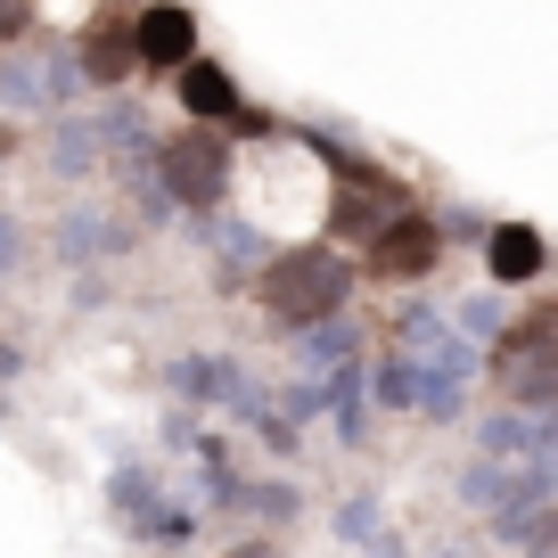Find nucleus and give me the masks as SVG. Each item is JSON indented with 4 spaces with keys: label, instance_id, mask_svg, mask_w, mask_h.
Returning a JSON list of instances; mask_svg holds the SVG:
<instances>
[{
    "label": "nucleus",
    "instance_id": "0eeeda50",
    "mask_svg": "<svg viewBox=\"0 0 558 558\" xmlns=\"http://www.w3.org/2000/svg\"><path fill=\"white\" fill-rule=\"evenodd\" d=\"M83 66L99 74V83H123V74L140 66V58H132V25H90V34H83Z\"/></svg>",
    "mask_w": 558,
    "mask_h": 558
},
{
    "label": "nucleus",
    "instance_id": "f257e3e1",
    "mask_svg": "<svg viewBox=\"0 0 558 558\" xmlns=\"http://www.w3.org/2000/svg\"><path fill=\"white\" fill-rule=\"evenodd\" d=\"M345 296H353V263L337 255V246H288V255L263 271V288H255V304L279 320V329L329 320Z\"/></svg>",
    "mask_w": 558,
    "mask_h": 558
},
{
    "label": "nucleus",
    "instance_id": "39448f33",
    "mask_svg": "<svg viewBox=\"0 0 558 558\" xmlns=\"http://www.w3.org/2000/svg\"><path fill=\"white\" fill-rule=\"evenodd\" d=\"M132 58H140V66H181V58H197V17L181 9V0L140 9V17H132Z\"/></svg>",
    "mask_w": 558,
    "mask_h": 558
},
{
    "label": "nucleus",
    "instance_id": "20e7f679",
    "mask_svg": "<svg viewBox=\"0 0 558 558\" xmlns=\"http://www.w3.org/2000/svg\"><path fill=\"white\" fill-rule=\"evenodd\" d=\"M444 263V230L427 222V214H386L378 230H369V255H362V271L369 279H427Z\"/></svg>",
    "mask_w": 558,
    "mask_h": 558
},
{
    "label": "nucleus",
    "instance_id": "f03ea898",
    "mask_svg": "<svg viewBox=\"0 0 558 558\" xmlns=\"http://www.w3.org/2000/svg\"><path fill=\"white\" fill-rule=\"evenodd\" d=\"M550 345H558V313H550V304H534V313L493 345V386H501V395L542 402V395H550V369H558Z\"/></svg>",
    "mask_w": 558,
    "mask_h": 558
},
{
    "label": "nucleus",
    "instance_id": "423d86ee",
    "mask_svg": "<svg viewBox=\"0 0 558 558\" xmlns=\"http://www.w3.org/2000/svg\"><path fill=\"white\" fill-rule=\"evenodd\" d=\"M181 107H190L197 123H239L246 107H239V83H230L222 66H206V58H181Z\"/></svg>",
    "mask_w": 558,
    "mask_h": 558
},
{
    "label": "nucleus",
    "instance_id": "7ed1b4c3",
    "mask_svg": "<svg viewBox=\"0 0 558 558\" xmlns=\"http://www.w3.org/2000/svg\"><path fill=\"white\" fill-rule=\"evenodd\" d=\"M165 190H173L181 206H214V197L230 190V140L214 132V123H190V132L165 140Z\"/></svg>",
    "mask_w": 558,
    "mask_h": 558
},
{
    "label": "nucleus",
    "instance_id": "6e6552de",
    "mask_svg": "<svg viewBox=\"0 0 558 558\" xmlns=\"http://www.w3.org/2000/svg\"><path fill=\"white\" fill-rule=\"evenodd\" d=\"M485 263H493V279H534V271H542V239H534L525 222H509V230H493Z\"/></svg>",
    "mask_w": 558,
    "mask_h": 558
}]
</instances>
